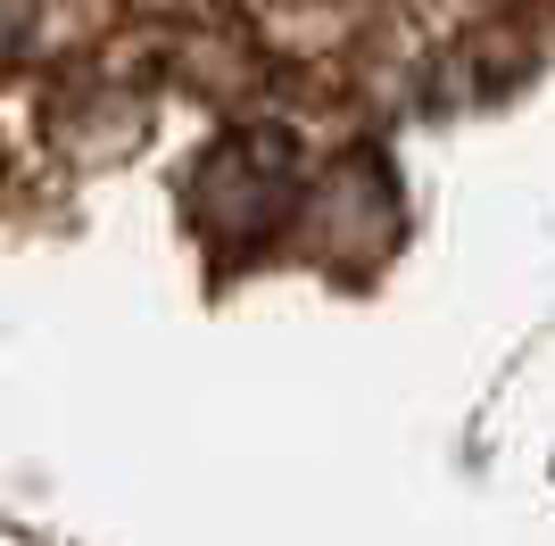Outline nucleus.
<instances>
[{
    "label": "nucleus",
    "mask_w": 555,
    "mask_h": 546,
    "mask_svg": "<svg viewBox=\"0 0 555 546\" xmlns=\"http://www.w3.org/2000/svg\"><path fill=\"white\" fill-rule=\"evenodd\" d=\"M307 232H315V249L340 257V265H357V257L382 249V240H390V182H382V166L348 158L340 174L315 191V207H307Z\"/></svg>",
    "instance_id": "f03ea898"
},
{
    "label": "nucleus",
    "mask_w": 555,
    "mask_h": 546,
    "mask_svg": "<svg viewBox=\"0 0 555 546\" xmlns=\"http://www.w3.org/2000/svg\"><path fill=\"white\" fill-rule=\"evenodd\" d=\"M299 207V150L282 133H232L191 166V224L224 257L257 249Z\"/></svg>",
    "instance_id": "f257e3e1"
}]
</instances>
